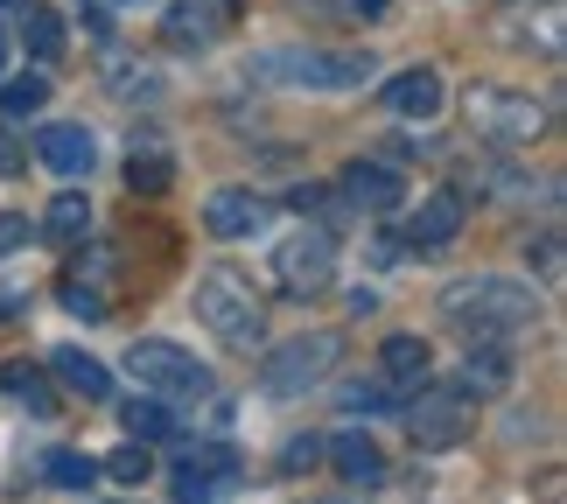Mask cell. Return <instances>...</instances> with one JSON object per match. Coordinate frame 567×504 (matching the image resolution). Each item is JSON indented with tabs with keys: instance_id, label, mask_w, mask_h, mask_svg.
<instances>
[{
	"instance_id": "obj_1",
	"label": "cell",
	"mask_w": 567,
	"mask_h": 504,
	"mask_svg": "<svg viewBox=\"0 0 567 504\" xmlns=\"http://www.w3.org/2000/svg\"><path fill=\"white\" fill-rule=\"evenodd\" d=\"M442 316L470 343H505V337L539 322V295L526 280H505V274H470V280H449L442 288Z\"/></svg>"
},
{
	"instance_id": "obj_2",
	"label": "cell",
	"mask_w": 567,
	"mask_h": 504,
	"mask_svg": "<svg viewBox=\"0 0 567 504\" xmlns=\"http://www.w3.org/2000/svg\"><path fill=\"white\" fill-rule=\"evenodd\" d=\"M246 78L280 92H358L372 78V50H259Z\"/></svg>"
},
{
	"instance_id": "obj_3",
	"label": "cell",
	"mask_w": 567,
	"mask_h": 504,
	"mask_svg": "<svg viewBox=\"0 0 567 504\" xmlns=\"http://www.w3.org/2000/svg\"><path fill=\"white\" fill-rule=\"evenodd\" d=\"M196 322H204L225 350H252L259 337H267V309H259L252 280L238 267H210L204 280H196Z\"/></svg>"
},
{
	"instance_id": "obj_4",
	"label": "cell",
	"mask_w": 567,
	"mask_h": 504,
	"mask_svg": "<svg viewBox=\"0 0 567 504\" xmlns=\"http://www.w3.org/2000/svg\"><path fill=\"white\" fill-rule=\"evenodd\" d=\"M343 358V337L337 330H301L288 343L267 350V364H259V392H274V400H301L309 385H322Z\"/></svg>"
},
{
	"instance_id": "obj_5",
	"label": "cell",
	"mask_w": 567,
	"mask_h": 504,
	"mask_svg": "<svg viewBox=\"0 0 567 504\" xmlns=\"http://www.w3.org/2000/svg\"><path fill=\"white\" fill-rule=\"evenodd\" d=\"M126 371H134L141 392H155V400H210V371L168 337H134Z\"/></svg>"
},
{
	"instance_id": "obj_6",
	"label": "cell",
	"mask_w": 567,
	"mask_h": 504,
	"mask_svg": "<svg viewBox=\"0 0 567 504\" xmlns=\"http://www.w3.org/2000/svg\"><path fill=\"white\" fill-rule=\"evenodd\" d=\"M470 126L497 147H526L547 134V105L526 99V92H497V84H476L470 92Z\"/></svg>"
},
{
	"instance_id": "obj_7",
	"label": "cell",
	"mask_w": 567,
	"mask_h": 504,
	"mask_svg": "<svg viewBox=\"0 0 567 504\" xmlns=\"http://www.w3.org/2000/svg\"><path fill=\"white\" fill-rule=\"evenodd\" d=\"M274 280H280V295H295V301L322 295V288L337 280V238H330V232H295V238H280V246H274Z\"/></svg>"
},
{
	"instance_id": "obj_8",
	"label": "cell",
	"mask_w": 567,
	"mask_h": 504,
	"mask_svg": "<svg viewBox=\"0 0 567 504\" xmlns=\"http://www.w3.org/2000/svg\"><path fill=\"white\" fill-rule=\"evenodd\" d=\"M470 421H476V407L463 400V392H434V385H421L413 407H406V434L421 449H455L470 434Z\"/></svg>"
},
{
	"instance_id": "obj_9",
	"label": "cell",
	"mask_w": 567,
	"mask_h": 504,
	"mask_svg": "<svg viewBox=\"0 0 567 504\" xmlns=\"http://www.w3.org/2000/svg\"><path fill=\"white\" fill-rule=\"evenodd\" d=\"M560 21H567L560 0H505V8L491 14V29H497V42H512V50L560 56Z\"/></svg>"
},
{
	"instance_id": "obj_10",
	"label": "cell",
	"mask_w": 567,
	"mask_h": 504,
	"mask_svg": "<svg viewBox=\"0 0 567 504\" xmlns=\"http://www.w3.org/2000/svg\"><path fill=\"white\" fill-rule=\"evenodd\" d=\"M259 225H267V196L259 189H210L204 196V232L210 238H252Z\"/></svg>"
},
{
	"instance_id": "obj_11",
	"label": "cell",
	"mask_w": 567,
	"mask_h": 504,
	"mask_svg": "<svg viewBox=\"0 0 567 504\" xmlns=\"http://www.w3.org/2000/svg\"><path fill=\"white\" fill-rule=\"evenodd\" d=\"M322 455H330V470L343 476V484H364V491L385 484V449H379L364 428H343L337 442H322Z\"/></svg>"
},
{
	"instance_id": "obj_12",
	"label": "cell",
	"mask_w": 567,
	"mask_h": 504,
	"mask_svg": "<svg viewBox=\"0 0 567 504\" xmlns=\"http://www.w3.org/2000/svg\"><path fill=\"white\" fill-rule=\"evenodd\" d=\"M379 99H385L392 120H434V113H442V71L413 63V71H400L392 84H379Z\"/></svg>"
},
{
	"instance_id": "obj_13",
	"label": "cell",
	"mask_w": 567,
	"mask_h": 504,
	"mask_svg": "<svg viewBox=\"0 0 567 504\" xmlns=\"http://www.w3.org/2000/svg\"><path fill=\"white\" fill-rule=\"evenodd\" d=\"M463 217H470L463 189H434V196H421V210L406 217V246H449V238L463 232Z\"/></svg>"
},
{
	"instance_id": "obj_14",
	"label": "cell",
	"mask_w": 567,
	"mask_h": 504,
	"mask_svg": "<svg viewBox=\"0 0 567 504\" xmlns=\"http://www.w3.org/2000/svg\"><path fill=\"white\" fill-rule=\"evenodd\" d=\"M35 162L42 168H56V175H92V162H99V141L84 134V126H42L35 134Z\"/></svg>"
},
{
	"instance_id": "obj_15",
	"label": "cell",
	"mask_w": 567,
	"mask_h": 504,
	"mask_svg": "<svg viewBox=\"0 0 567 504\" xmlns=\"http://www.w3.org/2000/svg\"><path fill=\"white\" fill-rule=\"evenodd\" d=\"M427 371H434L427 337H385V343H379V379H385L392 392H421Z\"/></svg>"
},
{
	"instance_id": "obj_16",
	"label": "cell",
	"mask_w": 567,
	"mask_h": 504,
	"mask_svg": "<svg viewBox=\"0 0 567 504\" xmlns=\"http://www.w3.org/2000/svg\"><path fill=\"white\" fill-rule=\"evenodd\" d=\"M343 196H351L358 210L385 217L406 196V183H400V168H385V162H351V168H343Z\"/></svg>"
},
{
	"instance_id": "obj_17",
	"label": "cell",
	"mask_w": 567,
	"mask_h": 504,
	"mask_svg": "<svg viewBox=\"0 0 567 504\" xmlns=\"http://www.w3.org/2000/svg\"><path fill=\"white\" fill-rule=\"evenodd\" d=\"M50 371H56L63 392H78V400H113V371H105L92 350H78V343L50 350Z\"/></svg>"
},
{
	"instance_id": "obj_18",
	"label": "cell",
	"mask_w": 567,
	"mask_h": 504,
	"mask_svg": "<svg viewBox=\"0 0 567 504\" xmlns=\"http://www.w3.org/2000/svg\"><path fill=\"white\" fill-rule=\"evenodd\" d=\"M84 232H92V196H78V189L50 196V210H42V238L71 253V246H84Z\"/></svg>"
},
{
	"instance_id": "obj_19",
	"label": "cell",
	"mask_w": 567,
	"mask_h": 504,
	"mask_svg": "<svg viewBox=\"0 0 567 504\" xmlns=\"http://www.w3.org/2000/svg\"><path fill=\"white\" fill-rule=\"evenodd\" d=\"M99 78L113 84L120 99H134V92H147V84H155V71H147L134 50H120V42H99Z\"/></svg>"
},
{
	"instance_id": "obj_20",
	"label": "cell",
	"mask_w": 567,
	"mask_h": 504,
	"mask_svg": "<svg viewBox=\"0 0 567 504\" xmlns=\"http://www.w3.org/2000/svg\"><path fill=\"white\" fill-rule=\"evenodd\" d=\"M120 421H126V434H134V442H176V413H168L155 392L126 400V407H120Z\"/></svg>"
},
{
	"instance_id": "obj_21",
	"label": "cell",
	"mask_w": 567,
	"mask_h": 504,
	"mask_svg": "<svg viewBox=\"0 0 567 504\" xmlns=\"http://www.w3.org/2000/svg\"><path fill=\"white\" fill-rule=\"evenodd\" d=\"M505 385H512V350H497V343H470L463 392H505Z\"/></svg>"
},
{
	"instance_id": "obj_22",
	"label": "cell",
	"mask_w": 567,
	"mask_h": 504,
	"mask_svg": "<svg viewBox=\"0 0 567 504\" xmlns=\"http://www.w3.org/2000/svg\"><path fill=\"white\" fill-rule=\"evenodd\" d=\"M50 105V78L21 71V78H0V120H35Z\"/></svg>"
},
{
	"instance_id": "obj_23",
	"label": "cell",
	"mask_w": 567,
	"mask_h": 504,
	"mask_svg": "<svg viewBox=\"0 0 567 504\" xmlns=\"http://www.w3.org/2000/svg\"><path fill=\"white\" fill-rule=\"evenodd\" d=\"M42 476H50L56 491H92L99 484V463L84 449H50V455H42Z\"/></svg>"
},
{
	"instance_id": "obj_24",
	"label": "cell",
	"mask_w": 567,
	"mask_h": 504,
	"mask_svg": "<svg viewBox=\"0 0 567 504\" xmlns=\"http://www.w3.org/2000/svg\"><path fill=\"white\" fill-rule=\"evenodd\" d=\"M126 183H134V196H168L176 168H168V155H155V141H147V147H134V162H126Z\"/></svg>"
},
{
	"instance_id": "obj_25",
	"label": "cell",
	"mask_w": 567,
	"mask_h": 504,
	"mask_svg": "<svg viewBox=\"0 0 567 504\" xmlns=\"http://www.w3.org/2000/svg\"><path fill=\"white\" fill-rule=\"evenodd\" d=\"M400 400H406V392H392L385 379H351V385L337 392L343 413H385V407H400Z\"/></svg>"
},
{
	"instance_id": "obj_26",
	"label": "cell",
	"mask_w": 567,
	"mask_h": 504,
	"mask_svg": "<svg viewBox=\"0 0 567 504\" xmlns=\"http://www.w3.org/2000/svg\"><path fill=\"white\" fill-rule=\"evenodd\" d=\"M21 42H29L35 56H56L63 50V14L56 8H29L21 14Z\"/></svg>"
},
{
	"instance_id": "obj_27",
	"label": "cell",
	"mask_w": 567,
	"mask_h": 504,
	"mask_svg": "<svg viewBox=\"0 0 567 504\" xmlns=\"http://www.w3.org/2000/svg\"><path fill=\"white\" fill-rule=\"evenodd\" d=\"M56 295H63V309L84 316V322H105V316H113V309H105V288H99V280H84V274H71Z\"/></svg>"
},
{
	"instance_id": "obj_28",
	"label": "cell",
	"mask_w": 567,
	"mask_h": 504,
	"mask_svg": "<svg viewBox=\"0 0 567 504\" xmlns=\"http://www.w3.org/2000/svg\"><path fill=\"white\" fill-rule=\"evenodd\" d=\"M105 476H120V484H147V476H155V455H147V442H126V449H113L99 463Z\"/></svg>"
},
{
	"instance_id": "obj_29",
	"label": "cell",
	"mask_w": 567,
	"mask_h": 504,
	"mask_svg": "<svg viewBox=\"0 0 567 504\" xmlns=\"http://www.w3.org/2000/svg\"><path fill=\"white\" fill-rule=\"evenodd\" d=\"M0 385H8L14 400H29L35 413H50V407H56V400H50V385H42L35 371H21V364H8V371H0Z\"/></svg>"
},
{
	"instance_id": "obj_30",
	"label": "cell",
	"mask_w": 567,
	"mask_h": 504,
	"mask_svg": "<svg viewBox=\"0 0 567 504\" xmlns=\"http://www.w3.org/2000/svg\"><path fill=\"white\" fill-rule=\"evenodd\" d=\"M168 35H176V42H210V14H204V8H189V0H183V8L168 14Z\"/></svg>"
},
{
	"instance_id": "obj_31",
	"label": "cell",
	"mask_w": 567,
	"mask_h": 504,
	"mask_svg": "<svg viewBox=\"0 0 567 504\" xmlns=\"http://www.w3.org/2000/svg\"><path fill=\"white\" fill-rule=\"evenodd\" d=\"M309 463H322V442H316V434H295V442L280 449V470L295 476V470H309Z\"/></svg>"
},
{
	"instance_id": "obj_32",
	"label": "cell",
	"mask_w": 567,
	"mask_h": 504,
	"mask_svg": "<svg viewBox=\"0 0 567 504\" xmlns=\"http://www.w3.org/2000/svg\"><path fill=\"white\" fill-rule=\"evenodd\" d=\"M29 246V217H14V210H0V259Z\"/></svg>"
},
{
	"instance_id": "obj_33",
	"label": "cell",
	"mask_w": 567,
	"mask_h": 504,
	"mask_svg": "<svg viewBox=\"0 0 567 504\" xmlns=\"http://www.w3.org/2000/svg\"><path fill=\"white\" fill-rule=\"evenodd\" d=\"M29 168V141H14L8 126H0V175H21Z\"/></svg>"
},
{
	"instance_id": "obj_34",
	"label": "cell",
	"mask_w": 567,
	"mask_h": 504,
	"mask_svg": "<svg viewBox=\"0 0 567 504\" xmlns=\"http://www.w3.org/2000/svg\"><path fill=\"white\" fill-rule=\"evenodd\" d=\"M533 259H539V274H560V238L547 232V238H539V246H533Z\"/></svg>"
},
{
	"instance_id": "obj_35",
	"label": "cell",
	"mask_w": 567,
	"mask_h": 504,
	"mask_svg": "<svg viewBox=\"0 0 567 504\" xmlns=\"http://www.w3.org/2000/svg\"><path fill=\"white\" fill-rule=\"evenodd\" d=\"M0 78H8V29H0Z\"/></svg>"
},
{
	"instance_id": "obj_36",
	"label": "cell",
	"mask_w": 567,
	"mask_h": 504,
	"mask_svg": "<svg viewBox=\"0 0 567 504\" xmlns=\"http://www.w3.org/2000/svg\"><path fill=\"white\" fill-rule=\"evenodd\" d=\"M309 504H358V497H309Z\"/></svg>"
},
{
	"instance_id": "obj_37",
	"label": "cell",
	"mask_w": 567,
	"mask_h": 504,
	"mask_svg": "<svg viewBox=\"0 0 567 504\" xmlns=\"http://www.w3.org/2000/svg\"><path fill=\"white\" fill-rule=\"evenodd\" d=\"M99 504H113V497H99Z\"/></svg>"
}]
</instances>
